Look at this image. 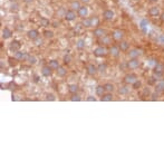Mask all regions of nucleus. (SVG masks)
<instances>
[{
  "mask_svg": "<svg viewBox=\"0 0 164 164\" xmlns=\"http://www.w3.org/2000/svg\"><path fill=\"white\" fill-rule=\"evenodd\" d=\"M138 66H140V62H138L137 58H131V59L127 62V67H128L130 69H135V68H137Z\"/></svg>",
  "mask_w": 164,
  "mask_h": 164,
  "instance_id": "1a4fd4ad",
  "label": "nucleus"
},
{
  "mask_svg": "<svg viewBox=\"0 0 164 164\" xmlns=\"http://www.w3.org/2000/svg\"><path fill=\"white\" fill-rule=\"evenodd\" d=\"M151 99L152 101H155V99H157V97H159V93L157 92H155V93H153V94H151Z\"/></svg>",
  "mask_w": 164,
  "mask_h": 164,
  "instance_id": "37998d69",
  "label": "nucleus"
},
{
  "mask_svg": "<svg viewBox=\"0 0 164 164\" xmlns=\"http://www.w3.org/2000/svg\"><path fill=\"white\" fill-rule=\"evenodd\" d=\"M114 17H115V13H114L113 10H111V9H106V10H104L103 12V18L105 19V20H113Z\"/></svg>",
  "mask_w": 164,
  "mask_h": 164,
  "instance_id": "0eeeda50",
  "label": "nucleus"
},
{
  "mask_svg": "<svg viewBox=\"0 0 164 164\" xmlns=\"http://www.w3.org/2000/svg\"><path fill=\"white\" fill-rule=\"evenodd\" d=\"M51 69L49 66H44L42 68H41V75L42 76H45V77H48V76H50L51 75Z\"/></svg>",
  "mask_w": 164,
  "mask_h": 164,
  "instance_id": "aec40b11",
  "label": "nucleus"
},
{
  "mask_svg": "<svg viewBox=\"0 0 164 164\" xmlns=\"http://www.w3.org/2000/svg\"><path fill=\"white\" fill-rule=\"evenodd\" d=\"M27 37L30 39V40H36L37 38H39V32L38 30H36V29H31L27 32Z\"/></svg>",
  "mask_w": 164,
  "mask_h": 164,
  "instance_id": "9b49d317",
  "label": "nucleus"
},
{
  "mask_svg": "<svg viewBox=\"0 0 164 164\" xmlns=\"http://www.w3.org/2000/svg\"><path fill=\"white\" fill-rule=\"evenodd\" d=\"M19 96H17V95H12V101H19L20 98H18Z\"/></svg>",
  "mask_w": 164,
  "mask_h": 164,
  "instance_id": "de8ad7c7",
  "label": "nucleus"
},
{
  "mask_svg": "<svg viewBox=\"0 0 164 164\" xmlns=\"http://www.w3.org/2000/svg\"><path fill=\"white\" fill-rule=\"evenodd\" d=\"M103 86H104V88H105V91H106V92H111V93H112L114 89H115L114 85H113V84H111V83H106V84H104Z\"/></svg>",
  "mask_w": 164,
  "mask_h": 164,
  "instance_id": "c85d7f7f",
  "label": "nucleus"
},
{
  "mask_svg": "<svg viewBox=\"0 0 164 164\" xmlns=\"http://www.w3.org/2000/svg\"><path fill=\"white\" fill-rule=\"evenodd\" d=\"M161 20H162V22H164V12L161 15Z\"/></svg>",
  "mask_w": 164,
  "mask_h": 164,
  "instance_id": "864d4df0",
  "label": "nucleus"
},
{
  "mask_svg": "<svg viewBox=\"0 0 164 164\" xmlns=\"http://www.w3.org/2000/svg\"><path fill=\"white\" fill-rule=\"evenodd\" d=\"M34 0H24V2H26V3H29V2H32Z\"/></svg>",
  "mask_w": 164,
  "mask_h": 164,
  "instance_id": "603ef678",
  "label": "nucleus"
},
{
  "mask_svg": "<svg viewBox=\"0 0 164 164\" xmlns=\"http://www.w3.org/2000/svg\"><path fill=\"white\" fill-rule=\"evenodd\" d=\"M28 54L27 52H24V51H20V50H18V51H16L15 54H13V58L15 59H17V60H27V58H28Z\"/></svg>",
  "mask_w": 164,
  "mask_h": 164,
  "instance_id": "20e7f679",
  "label": "nucleus"
},
{
  "mask_svg": "<svg viewBox=\"0 0 164 164\" xmlns=\"http://www.w3.org/2000/svg\"><path fill=\"white\" fill-rule=\"evenodd\" d=\"M93 35L95 36V37H97V38H101L103 36H105L106 35V31L104 30L103 28H99V27H96L94 31H93Z\"/></svg>",
  "mask_w": 164,
  "mask_h": 164,
  "instance_id": "ddd939ff",
  "label": "nucleus"
},
{
  "mask_svg": "<svg viewBox=\"0 0 164 164\" xmlns=\"http://www.w3.org/2000/svg\"><path fill=\"white\" fill-rule=\"evenodd\" d=\"M66 73H67V71H66L64 67H62V66H59V68L56 71V74H57L58 77H64V76L66 75Z\"/></svg>",
  "mask_w": 164,
  "mask_h": 164,
  "instance_id": "cd10ccee",
  "label": "nucleus"
},
{
  "mask_svg": "<svg viewBox=\"0 0 164 164\" xmlns=\"http://www.w3.org/2000/svg\"><path fill=\"white\" fill-rule=\"evenodd\" d=\"M26 62H28L29 64H30V65H35V64L37 63V58H36L35 56H32V55H29Z\"/></svg>",
  "mask_w": 164,
  "mask_h": 164,
  "instance_id": "2f4dec72",
  "label": "nucleus"
},
{
  "mask_svg": "<svg viewBox=\"0 0 164 164\" xmlns=\"http://www.w3.org/2000/svg\"><path fill=\"white\" fill-rule=\"evenodd\" d=\"M141 55H142V52H141V50H138V49H132V50H130V52H128L130 59L131 58H138Z\"/></svg>",
  "mask_w": 164,
  "mask_h": 164,
  "instance_id": "f3484780",
  "label": "nucleus"
},
{
  "mask_svg": "<svg viewBox=\"0 0 164 164\" xmlns=\"http://www.w3.org/2000/svg\"><path fill=\"white\" fill-rule=\"evenodd\" d=\"M111 41H112V38L108 35H105V36H103V37H101L98 39V42L99 44H104V45H108V44H111Z\"/></svg>",
  "mask_w": 164,
  "mask_h": 164,
  "instance_id": "6ab92c4d",
  "label": "nucleus"
},
{
  "mask_svg": "<svg viewBox=\"0 0 164 164\" xmlns=\"http://www.w3.org/2000/svg\"><path fill=\"white\" fill-rule=\"evenodd\" d=\"M117 93H118L120 95H127V94L130 93V88H128L127 86H121V87L118 88Z\"/></svg>",
  "mask_w": 164,
  "mask_h": 164,
  "instance_id": "393cba45",
  "label": "nucleus"
},
{
  "mask_svg": "<svg viewBox=\"0 0 164 164\" xmlns=\"http://www.w3.org/2000/svg\"><path fill=\"white\" fill-rule=\"evenodd\" d=\"M86 101H87V102H96V98H95L94 96H88V97L86 98Z\"/></svg>",
  "mask_w": 164,
  "mask_h": 164,
  "instance_id": "49530a36",
  "label": "nucleus"
},
{
  "mask_svg": "<svg viewBox=\"0 0 164 164\" xmlns=\"http://www.w3.org/2000/svg\"><path fill=\"white\" fill-rule=\"evenodd\" d=\"M87 13H88V8H87L86 6H82V7L77 10V15H78L81 18H86Z\"/></svg>",
  "mask_w": 164,
  "mask_h": 164,
  "instance_id": "4468645a",
  "label": "nucleus"
},
{
  "mask_svg": "<svg viewBox=\"0 0 164 164\" xmlns=\"http://www.w3.org/2000/svg\"><path fill=\"white\" fill-rule=\"evenodd\" d=\"M155 92L162 93L164 92V81H160L155 84Z\"/></svg>",
  "mask_w": 164,
  "mask_h": 164,
  "instance_id": "412c9836",
  "label": "nucleus"
},
{
  "mask_svg": "<svg viewBox=\"0 0 164 164\" xmlns=\"http://www.w3.org/2000/svg\"><path fill=\"white\" fill-rule=\"evenodd\" d=\"M10 10L11 11H17L18 10V6L16 5V2L13 3V5H11V7H10Z\"/></svg>",
  "mask_w": 164,
  "mask_h": 164,
  "instance_id": "a18cd8bd",
  "label": "nucleus"
},
{
  "mask_svg": "<svg viewBox=\"0 0 164 164\" xmlns=\"http://www.w3.org/2000/svg\"><path fill=\"white\" fill-rule=\"evenodd\" d=\"M63 60H64V63H65V64H69V63L72 62V56H71L69 54H66V55L64 56Z\"/></svg>",
  "mask_w": 164,
  "mask_h": 164,
  "instance_id": "f704fd0d",
  "label": "nucleus"
},
{
  "mask_svg": "<svg viewBox=\"0 0 164 164\" xmlns=\"http://www.w3.org/2000/svg\"><path fill=\"white\" fill-rule=\"evenodd\" d=\"M99 25V19L97 17H93L92 18V27H97Z\"/></svg>",
  "mask_w": 164,
  "mask_h": 164,
  "instance_id": "e433bc0d",
  "label": "nucleus"
},
{
  "mask_svg": "<svg viewBox=\"0 0 164 164\" xmlns=\"http://www.w3.org/2000/svg\"><path fill=\"white\" fill-rule=\"evenodd\" d=\"M64 18H65V20H67V21L75 20V19H76V12H75V10H73V9L67 10L65 12V15H64Z\"/></svg>",
  "mask_w": 164,
  "mask_h": 164,
  "instance_id": "423d86ee",
  "label": "nucleus"
},
{
  "mask_svg": "<svg viewBox=\"0 0 164 164\" xmlns=\"http://www.w3.org/2000/svg\"><path fill=\"white\" fill-rule=\"evenodd\" d=\"M151 95V93H150V89L146 87V88H144V93H143V96L144 97H147V96H150Z\"/></svg>",
  "mask_w": 164,
  "mask_h": 164,
  "instance_id": "79ce46f5",
  "label": "nucleus"
},
{
  "mask_svg": "<svg viewBox=\"0 0 164 164\" xmlns=\"http://www.w3.org/2000/svg\"><path fill=\"white\" fill-rule=\"evenodd\" d=\"M36 45H41V39L40 40H39V39H38V38H37V39H36Z\"/></svg>",
  "mask_w": 164,
  "mask_h": 164,
  "instance_id": "3c124183",
  "label": "nucleus"
},
{
  "mask_svg": "<svg viewBox=\"0 0 164 164\" xmlns=\"http://www.w3.org/2000/svg\"><path fill=\"white\" fill-rule=\"evenodd\" d=\"M9 1H11V2H17V0H9Z\"/></svg>",
  "mask_w": 164,
  "mask_h": 164,
  "instance_id": "6e6d98bb",
  "label": "nucleus"
},
{
  "mask_svg": "<svg viewBox=\"0 0 164 164\" xmlns=\"http://www.w3.org/2000/svg\"><path fill=\"white\" fill-rule=\"evenodd\" d=\"M11 36H12V31L8 27H6V28L2 29V38L3 39H9Z\"/></svg>",
  "mask_w": 164,
  "mask_h": 164,
  "instance_id": "a211bd4d",
  "label": "nucleus"
},
{
  "mask_svg": "<svg viewBox=\"0 0 164 164\" xmlns=\"http://www.w3.org/2000/svg\"><path fill=\"white\" fill-rule=\"evenodd\" d=\"M76 47L78 49H84L85 48V40L84 39H78L77 42H76Z\"/></svg>",
  "mask_w": 164,
  "mask_h": 164,
  "instance_id": "7c9ffc66",
  "label": "nucleus"
},
{
  "mask_svg": "<svg viewBox=\"0 0 164 164\" xmlns=\"http://www.w3.org/2000/svg\"><path fill=\"white\" fill-rule=\"evenodd\" d=\"M21 47V44L19 42L18 40H13L10 42V46H9V49L11 51H13V52H16V51H18L20 49Z\"/></svg>",
  "mask_w": 164,
  "mask_h": 164,
  "instance_id": "f8f14e48",
  "label": "nucleus"
},
{
  "mask_svg": "<svg viewBox=\"0 0 164 164\" xmlns=\"http://www.w3.org/2000/svg\"><path fill=\"white\" fill-rule=\"evenodd\" d=\"M46 99L54 102V101H56V97H55V95H52V94H47V95H46Z\"/></svg>",
  "mask_w": 164,
  "mask_h": 164,
  "instance_id": "a19ab883",
  "label": "nucleus"
},
{
  "mask_svg": "<svg viewBox=\"0 0 164 164\" xmlns=\"http://www.w3.org/2000/svg\"><path fill=\"white\" fill-rule=\"evenodd\" d=\"M71 101H73V102H81V101H82V98H81V96H79V95H77V94H73V96L71 97Z\"/></svg>",
  "mask_w": 164,
  "mask_h": 164,
  "instance_id": "c9c22d12",
  "label": "nucleus"
},
{
  "mask_svg": "<svg viewBox=\"0 0 164 164\" xmlns=\"http://www.w3.org/2000/svg\"><path fill=\"white\" fill-rule=\"evenodd\" d=\"M101 101L102 102H111V101H113V94L111 92H106L101 97Z\"/></svg>",
  "mask_w": 164,
  "mask_h": 164,
  "instance_id": "dca6fc26",
  "label": "nucleus"
},
{
  "mask_svg": "<svg viewBox=\"0 0 164 164\" xmlns=\"http://www.w3.org/2000/svg\"><path fill=\"white\" fill-rule=\"evenodd\" d=\"M157 79H159V78H156L155 76H152V77L149 79V84H150V85H155V84L157 83Z\"/></svg>",
  "mask_w": 164,
  "mask_h": 164,
  "instance_id": "ea45409f",
  "label": "nucleus"
},
{
  "mask_svg": "<svg viewBox=\"0 0 164 164\" xmlns=\"http://www.w3.org/2000/svg\"><path fill=\"white\" fill-rule=\"evenodd\" d=\"M123 37H124V32L121 29H116V30H114L112 32V38H113L114 40L121 41L123 39Z\"/></svg>",
  "mask_w": 164,
  "mask_h": 164,
  "instance_id": "39448f33",
  "label": "nucleus"
},
{
  "mask_svg": "<svg viewBox=\"0 0 164 164\" xmlns=\"http://www.w3.org/2000/svg\"><path fill=\"white\" fill-rule=\"evenodd\" d=\"M81 2H83V3H88V2H91V0H81Z\"/></svg>",
  "mask_w": 164,
  "mask_h": 164,
  "instance_id": "8fccbe9b",
  "label": "nucleus"
},
{
  "mask_svg": "<svg viewBox=\"0 0 164 164\" xmlns=\"http://www.w3.org/2000/svg\"><path fill=\"white\" fill-rule=\"evenodd\" d=\"M137 79H138V78H137V76H136L135 74L130 73V74L125 75V77H124V83H125L126 85H133Z\"/></svg>",
  "mask_w": 164,
  "mask_h": 164,
  "instance_id": "f03ea898",
  "label": "nucleus"
},
{
  "mask_svg": "<svg viewBox=\"0 0 164 164\" xmlns=\"http://www.w3.org/2000/svg\"><path fill=\"white\" fill-rule=\"evenodd\" d=\"M97 69H98V72L105 73L106 69H107V65H106V64H99V65L97 66Z\"/></svg>",
  "mask_w": 164,
  "mask_h": 164,
  "instance_id": "473e14b6",
  "label": "nucleus"
},
{
  "mask_svg": "<svg viewBox=\"0 0 164 164\" xmlns=\"http://www.w3.org/2000/svg\"><path fill=\"white\" fill-rule=\"evenodd\" d=\"M120 51H121V49H120L118 46H112V47L108 49V52H110L113 57H117V56L120 55Z\"/></svg>",
  "mask_w": 164,
  "mask_h": 164,
  "instance_id": "2eb2a0df",
  "label": "nucleus"
},
{
  "mask_svg": "<svg viewBox=\"0 0 164 164\" xmlns=\"http://www.w3.org/2000/svg\"><path fill=\"white\" fill-rule=\"evenodd\" d=\"M118 47H120V49L122 51H127L128 48H130V44L125 40H121V44L118 45Z\"/></svg>",
  "mask_w": 164,
  "mask_h": 164,
  "instance_id": "5701e85b",
  "label": "nucleus"
},
{
  "mask_svg": "<svg viewBox=\"0 0 164 164\" xmlns=\"http://www.w3.org/2000/svg\"><path fill=\"white\" fill-rule=\"evenodd\" d=\"M159 39H160V41L164 45V36H160V38H159Z\"/></svg>",
  "mask_w": 164,
  "mask_h": 164,
  "instance_id": "09e8293b",
  "label": "nucleus"
},
{
  "mask_svg": "<svg viewBox=\"0 0 164 164\" xmlns=\"http://www.w3.org/2000/svg\"><path fill=\"white\" fill-rule=\"evenodd\" d=\"M94 55L96 56V57H103V56H105L107 52H108V49L106 48V47H104V46H98V47H96L95 49H94Z\"/></svg>",
  "mask_w": 164,
  "mask_h": 164,
  "instance_id": "7ed1b4c3",
  "label": "nucleus"
},
{
  "mask_svg": "<svg viewBox=\"0 0 164 164\" xmlns=\"http://www.w3.org/2000/svg\"><path fill=\"white\" fill-rule=\"evenodd\" d=\"M82 25L83 27H85V28L92 27V18H83Z\"/></svg>",
  "mask_w": 164,
  "mask_h": 164,
  "instance_id": "b1692460",
  "label": "nucleus"
},
{
  "mask_svg": "<svg viewBox=\"0 0 164 164\" xmlns=\"http://www.w3.org/2000/svg\"><path fill=\"white\" fill-rule=\"evenodd\" d=\"M68 92L72 94H77L78 92V86L76 84H69L68 85Z\"/></svg>",
  "mask_w": 164,
  "mask_h": 164,
  "instance_id": "a878e982",
  "label": "nucleus"
},
{
  "mask_svg": "<svg viewBox=\"0 0 164 164\" xmlns=\"http://www.w3.org/2000/svg\"><path fill=\"white\" fill-rule=\"evenodd\" d=\"M149 15H150L151 17H159V16L161 15L160 8H159V7H156V6L151 7V8L149 9Z\"/></svg>",
  "mask_w": 164,
  "mask_h": 164,
  "instance_id": "9d476101",
  "label": "nucleus"
},
{
  "mask_svg": "<svg viewBox=\"0 0 164 164\" xmlns=\"http://www.w3.org/2000/svg\"><path fill=\"white\" fill-rule=\"evenodd\" d=\"M105 88H104V86L102 85H98V86H96V88H95V93H96V95L97 96H99V97H102L103 95L105 94Z\"/></svg>",
  "mask_w": 164,
  "mask_h": 164,
  "instance_id": "4be33fe9",
  "label": "nucleus"
},
{
  "mask_svg": "<svg viewBox=\"0 0 164 164\" xmlns=\"http://www.w3.org/2000/svg\"><path fill=\"white\" fill-rule=\"evenodd\" d=\"M154 76L156 78H161L163 76V73H164V64L162 63H156L155 66H154Z\"/></svg>",
  "mask_w": 164,
  "mask_h": 164,
  "instance_id": "f257e3e1",
  "label": "nucleus"
},
{
  "mask_svg": "<svg viewBox=\"0 0 164 164\" xmlns=\"http://www.w3.org/2000/svg\"><path fill=\"white\" fill-rule=\"evenodd\" d=\"M40 25L42 27H46V26H48L49 25V20L47 19V18H40Z\"/></svg>",
  "mask_w": 164,
  "mask_h": 164,
  "instance_id": "4c0bfd02",
  "label": "nucleus"
},
{
  "mask_svg": "<svg viewBox=\"0 0 164 164\" xmlns=\"http://www.w3.org/2000/svg\"><path fill=\"white\" fill-rule=\"evenodd\" d=\"M86 72H87L88 75L94 76L96 73L98 72V69H97V67L94 64H88V65H86Z\"/></svg>",
  "mask_w": 164,
  "mask_h": 164,
  "instance_id": "6e6552de",
  "label": "nucleus"
},
{
  "mask_svg": "<svg viewBox=\"0 0 164 164\" xmlns=\"http://www.w3.org/2000/svg\"><path fill=\"white\" fill-rule=\"evenodd\" d=\"M48 66L50 67L52 71H57L59 68V63L57 62V60H50L49 64H48Z\"/></svg>",
  "mask_w": 164,
  "mask_h": 164,
  "instance_id": "bb28decb",
  "label": "nucleus"
},
{
  "mask_svg": "<svg viewBox=\"0 0 164 164\" xmlns=\"http://www.w3.org/2000/svg\"><path fill=\"white\" fill-rule=\"evenodd\" d=\"M44 36H45V38H48V39H50L54 37V32L51 30H45L44 31Z\"/></svg>",
  "mask_w": 164,
  "mask_h": 164,
  "instance_id": "72a5a7b5",
  "label": "nucleus"
},
{
  "mask_svg": "<svg viewBox=\"0 0 164 164\" xmlns=\"http://www.w3.org/2000/svg\"><path fill=\"white\" fill-rule=\"evenodd\" d=\"M126 68H128V67H127V63H123L122 65H120V69H121V71H125Z\"/></svg>",
  "mask_w": 164,
  "mask_h": 164,
  "instance_id": "c03bdc74",
  "label": "nucleus"
},
{
  "mask_svg": "<svg viewBox=\"0 0 164 164\" xmlns=\"http://www.w3.org/2000/svg\"><path fill=\"white\" fill-rule=\"evenodd\" d=\"M141 86H142V83H141V81H138V79L132 85L133 89H138V88H141Z\"/></svg>",
  "mask_w": 164,
  "mask_h": 164,
  "instance_id": "58836bf2",
  "label": "nucleus"
},
{
  "mask_svg": "<svg viewBox=\"0 0 164 164\" xmlns=\"http://www.w3.org/2000/svg\"><path fill=\"white\" fill-rule=\"evenodd\" d=\"M81 7H82V6H81V2H79V1H73L72 3H71V8H72L73 10H78Z\"/></svg>",
  "mask_w": 164,
  "mask_h": 164,
  "instance_id": "c756f323",
  "label": "nucleus"
},
{
  "mask_svg": "<svg viewBox=\"0 0 164 164\" xmlns=\"http://www.w3.org/2000/svg\"><path fill=\"white\" fill-rule=\"evenodd\" d=\"M149 1H151V2H157L159 0H149Z\"/></svg>",
  "mask_w": 164,
  "mask_h": 164,
  "instance_id": "5fc2aeb1",
  "label": "nucleus"
}]
</instances>
